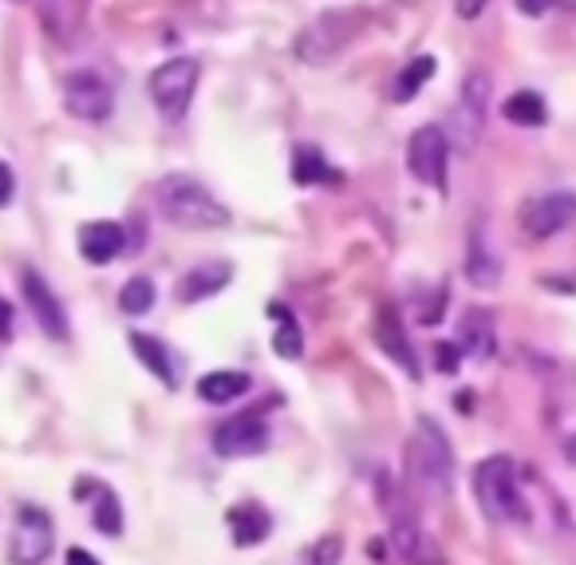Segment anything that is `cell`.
<instances>
[{
	"instance_id": "1",
	"label": "cell",
	"mask_w": 576,
	"mask_h": 565,
	"mask_svg": "<svg viewBox=\"0 0 576 565\" xmlns=\"http://www.w3.org/2000/svg\"><path fill=\"white\" fill-rule=\"evenodd\" d=\"M155 202L162 218L174 222L178 229H217L229 226V210L210 194L197 179L187 174H167L155 187Z\"/></svg>"
},
{
	"instance_id": "2",
	"label": "cell",
	"mask_w": 576,
	"mask_h": 565,
	"mask_svg": "<svg viewBox=\"0 0 576 565\" xmlns=\"http://www.w3.org/2000/svg\"><path fill=\"white\" fill-rule=\"evenodd\" d=\"M407 475L427 495H450V486H454V451H450L439 423H430V419L415 423V436L407 443Z\"/></svg>"
},
{
	"instance_id": "3",
	"label": "cell",
	"mask_w": 576,
	"mask_h": 565,
	"mask_svg": "<svg viewBox=\"0 0 576 565\" xmlns=\"http://www.w3.org/2000/svg\"><path fill=\"white\" fill-rule=\"evenodd\" d=\"M474 495H478L486 518H494V522H526L529 518L518 486V466L509 455L482 459L474 466Z\"/></svg>"
},
{
	"instance_id": "4",
	"label": "cell",
	"mask_w": 576,
	"mask_h": 565,
	"mask_svg": "<svg viewBox=\"0 0 576 565\" xmlns=\"http://www.w3.org/2000/svg\"><path fill=\"white\" fill-rule=\"evenodd\" d=\"M363 24H368V16H363L360 9L320 12V16L301 32L296 56H301L304 64H313V68H324V64H332L343 48H352V44L360 41Z\"/></svg>"
},
{
	"instance_id": "5",
	"label": "cell",
	"mask_w": 576,
	"mask_h": 565,
	"mask_svg": "<svg viewBox=\"0 0 576 565\" xmlns=\"http://www.w3.org/2000/svg\"><path fill=\"white\" fill-rule=\"evenodd\" d=\"M486 108H489V76L486 71H470L466 83H462V100L459 108L450 111L447 131L450 147L459 155H474L482 139V127H486Z\"/></svg>"
},
{
	"instance_id": "6",
	"label": "cell",
	"mask_w": 576,
	"mask_h": 565,
	"mask_svg": "<svg viewBox=\"0 0 576 565\" xmlns=\"http://www.w3.org/2000/svg\"><path fill=\"white\" fill-rule=\"evenodd\" d=\"M197 76H202V68H197V60H187V56L158 64V68L150 71L147 91H150V100H155V108L162 111L167 120H182L190 111L194 91H197Z\"/></svg>"
},
{
	"instance_id": "7",
	"label": "cell",
	"mask_w": 576,
	"mask_h": 565,
	"mask_svg": "<svg viewBox=\"0 0 576 565\" xmlns=\"http://www.w3.org/2000/svg\"><path fill=\"white\" fill-rule=\"evenodd\" d=\"M521 229L529 238H553L565 226L576 222V190H545V194H533V199L521 206Z\"/></svg>"
},
{
	"instance_id": "8",
	"label": "cell",
	"mask_w": 576,
	"mask_h": 565,
	"mask_svg": "<svg viewBox=\"0 0 576 565\" xmlns=\"http://www.w3.org/2000/svg\"><path fill=\"white\" fill-rule=\"evenodd\" d=\"M447 162H450V139L442 127H419L407 143V167L422 187L442 190L447 187Z\"/></svg>"
},
{
	"instance_id": "9",
	"label": "cell",
	"mask_w": 576,
	"mask_h": 565,
	"mask_svg": "<svg viewBox=\"0 0 576 565\" xmlns=\"http://www.w3.org/2000/svg\"><path fill=\"white\" fill-rule=\"evenodd\" d=\"M56 545V530H52V518L39 510V506H20L16 530L9 538V562L12 565H39L52 554Z\"/></svg>"
},
{
	"instance_id": "10",
	"label": "cell",
	"mask_w": 576,
	"mask_h": 565,
	"mask_svg": "<svg viewBox=\"0 0 576 565\" xmlns=\"http://www.w3.org/2000/svg\"><path fill=\"white\" fill-rule=\"evenodd\" d=\"M269 443H273V431H269L264 416H249V411H245V416L225 419V423L214 431V451L222 459L261 455V451H269Z\"/></svg>"
},
{
	"instance_id": "11",
	"label": "cell",
	"mask_w": 576,
	"mask_h": 565,
	"mask_svg": "<svg viewBox=\"0 0 576 565\" xmlns=\"http://www.w3.org/2000/svg\"><path fill=\"white\" fill-rule=\"evenodd\" d=\"M64 108L83 123H103L115 108V95L95 71H71L64 80Z\"/></svg>"
},
{
	"instance_id": "12",
	"label": "cell",
	"mask_w": 576,
	"mask_h": 565,
	"mask_svg": "<svg viewBox=\"0 0 576 565\" xmlns=\"http://www.w3.org/2000/svg\"><path fill=\"white\" fill-rule=\"evenodd\" d=\"M20 289H24V301H29V317H36V325L44 328V337L68 340V313H64V305H59V297L52 293L48 281L39 278L36 269H24Z\"/></svg>"
},
{
	"instance_id": "13",
	"label": "cell",
	"mask_w": 576,
	"mask_h": 565,
	"mask_svg": "<svg viewBox=\"0 0 576 565\" xmlns=\"http://www.w3.org/2000/svg\"><path fill=\"white\" fill-rule=\"evenodd\" d=\"M127 249V234L118 222H88L79 229V253L91 261V265H111Z\"/></svg>"
},
{
	"instance_id": "14",
	"label": "cell",
	"mask_w": 576,
	"mask_h": 565,
	"mask_svg": "<svg viewBox=\"0 0 576 565\" xmlns=\"http://www.w3.org/2000/svg\"><path fill=\"white\" fill-rule=\"evenodd\" d=\"M391 542H395V550L403 554V562L407 565H447V557H442L439 542L422 530L419 522H395V534H391Z\"/></svg>"
},
{
	"instance_id": "15",
	"label": "cell",
	"mask_w": 576,
	"mask_h": 565,
	"mask_svg": "<svg viewBox=\"0 0 576 565\" xmlns=\"http://www.w3.org/2000/svg\"><path fill=\"white\" fill-rule=\"evenodd\" d=\"M229 278H234V265H229V261H210V265L190 269L187 278L178 281V301H182V305H197V301L205 297H217V293L229 285Z\"/></svg>"
},
{
	"instance_id": "16",
	"label": "cell",
	"mask_w": 576,
	"mask_h": 565,
	"mask_svg": "<svg viewBox=\"0 0 576 565\" xmlns=\"http://www.w3.org/2000/svg\"><path fill=\"white\" fill-rule=\"evenodd\" d=\"M375 340H380V348L395 360V364L407 368L410 380H419V360H415L407 337H403V325H399V317H395V308H383L380 313V320H375Z\"/></svg>"
},
{
	"instance_id": "17",
	"label": "cell",
	"mask_w": 576,
	"mask_h": 565,
	"mask_svg": "<svg viewBox=\"0 0 576 565\" xmlns=\"http://www.w3.org/2000/svg\"><path fill=\"white\" fill-rule=\"evenodd\" d=\"M131 348H135V357L147 364V372H155V380L174 392L182 380H178V357H170V348L162 344L158 337H147V332H131Z\"/></svg>"
},
{
	"instance_id": "18",
	"label": "cell",
	"mask_w": 576,
	"mask_h": 565,
	"mask_svg": "<svg viewBox=\"0 0 576 565\" xmlns=\"http://www.w3.org/2000/svg\"><path fill=\"white\" fill-rule=\"evenodd\" d=\"M466 278L474 281L478 289H494L501 281V261H498V253L489 249V241H486V229H474L470 234V253H466Z\"/></svg>"
},
{
	"instance_id": "19",
	"label": "cell",
	"mask_w": 576,
	"mask_h": 565,
	"mask_svg": "<svg viewBox=\"0 0 576 565\" xmlns=\"http://www.w3.org/2000/svg\"><path fill=\"white\" fill-rule=\"evenodd\" d=\"M293 182L296 187H340L343 174L328 167L320 147H296L293 155Z\"/></svg>"
},
{
	"instance_id": "20",
	"label": "cell",
	"mask_w": 576,
	"mask_h": 565,
	"mask_svg": "<svg viewBox=\"0 0 576 565\" xmlns=\"http://www.w3.org/2000/svg\"><path fill=\"white\" fill-rule=\"evenodd\" d=\"M249 384H253V380L245 376V372H234V368L205 372V376L197 380V396H202L205 404H234V399H241L245 392H249Z\"/></svg>"
},
{
	"instance_id": "21",
	"label": "cell",
	"mask_w": 576,
	"mask_h": 565,
	"mask_svg": "<svg viewBox=\"0 0 576 565\" xmlns=\"http://www.w3.org/2000/svg\"><path fill=\"white\" fill-rule=\"evenodd\" d=\"M229 530H234V542L237 545H257L269 538V530H273V518L264 515L261 506H234L229 510Z\"/></svg>"
},
{
	"instance_id": "22",
	"label": "cell",
	"mask_w": 576,
	"mask_h": 565,
	"mask_svg": "<svg viewBox=\"0 0 576 565\" xmlns=\"http://www.w3.org/2000/svg\"><path fill=\"white\" fill-rule=\"evenodd\" d=\"M501 115H506L513 127H545L549 108L538 91H513V95L501 103Z\"/></svg>"
},
{
	"instance_id": "23",
	"label": "cell",
	"mask_w": 576,
	"mask_h": 565,
	"mask_svg": "<svg viewBox=\"0 0 576 565\" xmlns=\"http://www.w3.org/2000/svg\"><path fill=\"white\" fill-rule=\"evenodd\" d=\"M434 68H439V60H434V56H419V60H410L407 68L395 76V83H391V100H395V103H410L430 83Z\"/></svg>"
},
{
	"instance_id": "24",
	"label": "cell",
	"mask_w": 576,
	"mask_h": 565,
	"mask_svg": "<svg viewBox=\"0 0 576 565\" xmlns=\"http://www.w3.org/2000/svg\"><path fill=\"white\" fill-rule=\"evenodd\" d=\"M273 317H276V337H273V352L284 360H301L304 352V337H301V325L293 320V313L281 305H273Z\"/></svg>"
},
{
	"instance_id": "25",
	"label": "cell",
	"mask_w": 576,
	"mask_h": 565,
	"mask_svg": "<svg viewBox=\"0 0 576 565\" xmlns=\"http://www.w3.org/2000/svg\"><path fill=\"white\" fill-rule=\"evenodd\" d=\"M155 281L150 278H131L127 285H123V293H118V308L127 313V317H143V313H150L155 308Z\"/></svg>"
},
{
	"instance_id": "26",
	"label": "cell",
	"mask_w": 576,
	"mask_h": 565,
	"mask_svg": "<svg viewBox=\"0 0 576 565\" xmlns=\"http://www.w3.org/2000/svg\"><path fill=\"white\" fill-rule=\"evenodd\" d=\"M462 340H466V352H474L478 360H486L494 352V328H489L486 313H466L462 320Z\"/></svg>"
},
{
	"instance_id": "27",
	"label": "cell",
	"mask_w": 576,
	"mask_h": 565,
	"mask_svg": "<svg viewBox=\"0 0 576 565\" xmlns=\"http://www.w3.org/2000/svg\"><path fill=\"white\" fill-rule=\"evenodd\" d=\"M95 495H99V502L91 506V522H95L108 538L123 534V506H118V498L111 495L108 486H95Z\"/></svg>"
},
{
	"instance_id": "28",
	"label": "cell",
	"mask_w": 576,
	"mask_h": 565,
	"mask_svg": "<svg viewBox=\"0 0 576 565\" xmlns=\"http://www.w3.org/2000/svg\"><path fill=\"white\" fill-rule=\"evenodd\" d=\"M343 562V538L324 534L304 550V565H340Z\"/></svg>"
},
{
	"instance_id": "29",
	"label": "cell",
	"mask_w": 576,
	"mask_h": 565,
	"mask_svg": "<svg viewBox=\"0 0 576 565\" xmlns=\"http://www.w3.org/2000/svg\"><path fill=\"white\" fill-rule=\"evenodd\" d=\"M12 194H16V179H12V167H9V162H0V210L9 206Z\"/></svg>"
},
{
	"instance_id": "30",
	"label": "cell",
	"mask_w": 576,
	"mask_h": 565,
	"mask_svg": "<svg viewBox=\"0 0 576 565\" xmlns=\"http://www.w3.org/2000/svg\"><path fill=\"white\" fill-rule=\"evenodd\" d=\"M434 360H439L442 372H454V368H459V352H454V344H439V348H434Z\"/></svg>"
},
{
	"instance_id": "31",
	"label": "cell",
	"mask_w": 576,
	"mask_h": 565,
	"mask_svg": "<svg viewBox=\"0 0 576 565\" xmlns=\"http://www.w3.org/2000/svg\"><path fill=\"white\" fill-rule=\"evenodd\" d=\"M482 9H486V0H459V4H454V12H459L462 21H474V16H482Z\"/></svg>"
},
{
	"instance_id": "32",
	"label": "cell",
	"mask_w": 576,
	"mask_h": 565,
	"mask_svg": "<svg viewBox=\"0 0 576 565\" xmlns=\"http://www.w3.org/2000/svg\"><path fill=\"white\" fill-rule=\"evenodd\" d=\"M549 4H553V0H518V9L526 12V16H545Z\"/></svg>"
},
{
	"instance_id": "33",
	"label": "cell",
	"mask_w": 576,
	"mask_h": 565,
	"mask_svg": "<svg viewBox=\"0 0 576 565\" xmlns=\"http://www.w3.org/2000/svg\"><path fill=\"white\" fill-rule=\"evenodd\" d=\"M68 565H103V562H99V557H91L88 550H79V545H76V550H68Z\"/></svg>"
},
{
	"instance_id": "34",
	"label": "cell",
	"mask_w": 576,
	"mask_h": 565,
	"mask_svg": "<svg viewBox=\"0 0 576 565\" xmlns=\"http://www.w3.org/2000/svg\"><path fill=\"white\" fill-rule=\"evenodd\" d=\"M9 328H12V308L0 301V337H9Z\"/></svg>"
},
{
	"instance_id": "35",
	"label": "cell",
	"mask_w": 576,
	"mask_h": 565,
	"mask_svg": "<svg viewBox=\"0 0 576 565\" xmlns=\"http://www.w3.org/2000/svg\"><path fill=\"white\" fill-rule=\"evenodd\" d=\"M568 459H573V463H576V439H573V443H568Z\"/></svg>"
}]
</instances>
